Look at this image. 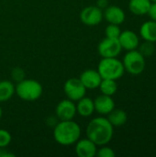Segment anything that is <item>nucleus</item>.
Segmentation results:
<instances>
[{
	"instance_id": "2",
	"label": "nucleus",
	"mask_w": 156,
	"mask_h": 157,
	"mask_svg": "<svg viewBox=\"0 0 156 157\" xmlns=\"http://www.w3.org/2000/svg\"><path fill=\"white\" fill-rule=\"evenodd\" d=\"M81 136V128L78 123L70 121H60L53 127L54 140L61 145L70 146L74 144Z\"/></svg>"
},
{
	"instance_id": "4",
	"label": "nucleus",
	"mask_w": 156,
	"mask_h": 157,
	"mask_svg": "<svg viewBox=\"0 0 156 157\" xmlns=\"http://www.w3.org/2000/svg\"><path fill=\"white\" fill-rule=\"evenodd\" d=\"M97 71L102 79H112L116 81L121 78L125 73L122 61L117 57L102 58L98 63Z\"/></svg>"
},
{
	"instance_id": "18",
	"label": "nucleus",
	"mask_w": 156,
	"mask_h": 157,
	"mask_svg": "<svg viewBox=\"0 0 156 157\" xmlns=\"http://www.w3.org/2000/svg\"><path fill=\"white\" fill-rule=\"evenodd\" d=\"M108 121L111 123L113 127H120L124 125L127 121H128V115L126 111L123 109H114L111 112L108 114Z\"/></svg>"
},
{
	"instance_id": "17",
	"label": "nucleus",
	"mask_w": 156,
	"mask_h": 157,
	"mask_svg": "<svg viewBox=\"0 0 156 157\" xmlns=\"http://www.w3.org/2000/svg\"><path fill=\"white\" fill-rule=\"evenodd\" d=\"M94 111H95L94 100H92L90 98L84 97L77 101L76 113H78L80 116L87 118L91 116L94 113Z\"/></svg>"
},
{
	"instance_id": "11",
	"label": "nucleus",
	"mask_w": 156,
	"mask_h": 157,
	"mask_svg": "<svg viewBox=\"0 0 156 157\" xmlns=\"http://www.w3.org/2000/svg\"><path fill=\"white\" fill-rule=\"evenodd\" d=\"M104 18L109 24L120 25L126 19V14L124 10L118 6H108L104 9Z\"/></svg>"
},
{
	"instance_id": "27",
	"label": "nucleus",
	"mask_w": 156,
	"mask_h": 157,
	"mask_svg": "<svg viewBox=\"0 0 156 157\" xmlns=\"http://www.w3.org/2000/svg\"><path fill=\"white\" fill-rule=\"evenodd\" d=\"M97 6L100 9L104 10L106 7L108 6V0H97Z\"/></svg>"
},
{
	"instance_id": "3",
	"label": "nucleus",
	"mask_w": 156,
	"mask_h": 157,
	"mask_svg": "<svg viewBox=\"0 0 156 157\" xmlns=\"http://www.w3.org/2000/svg\"><path fill=\"white\" fill-rule=\"evenodd\" d=\"M43 92L42 86L34 79H23L15 86V93L24 101H35L39 99Z\"/></svg>"
},
{
	"instance_id": "26",
	"label": "nucleus",
	"mask_w": 156,
	"mask_h": 157,
	"mask_svg": "<svg viewBox=\"0 0 156 157\" xmlns=\"http://www.w3.org/2000/svg\"><path fill=\"white\" fill-rule=\"evenodd\" d=\"M147 15H149L152 20L156 21V2H152V5L150 6V9Z\"/></svg>"
},
{
	"instance_id": "13",
	"label": "nucleus",
	"mask_w": 156,
	"mask_h": 157,
	"mask_svg": "<svg viewBox=\"0 0 156 157\" xmlns=\"http://www.w3.org/2000/svg\"><path fill=\"white\" fill-rule=\"evenodd\" d=\"M97 145L88 138L78 140L75 143V153L79 157H94L97 155Z\"/></svg>"
},
{
	"instance_id": "24",
	"label": "nucleus",
	"mask_w": 156,
	"mask_h": 157,
	"mask_svg": "<svg viewBox=\"0 0 156 157\" xmlns=\"http://www.w3.org/2000/svg\"><path fill=\"white\" fill-rule=\"evenodd\" d=\"M97 155L98 157H115L116 154L111 147L106 145H102L100 149L97 151Z\"/></svg>"
},
{
	"instance_id": "22",
	"label": "nucleus",
	"mask_w": 156,
	"mask_h": 157,
	"mask_svg": "<svg viewBox=\"0 0 156 157\" xmlns=\"http://www.w3.org/2000/svg\"><path fill=\"white\" fill-rule=\"evenodd\" d=\"M120 33H121V29L120 26L115 25V24H109L105 29L106 37L111 38V39H119Z\"/></svg>"
},
{
	"instance_id": "6",
	"label": "nucleus",
	"mask_w": 156,
	"mask_h": 157,
	"mask_svg": "<svg viewBox=\"0 0 156 157\" xmlns=\"http://www.w3.org/2000/svg\"><path fill=\"white\" fill-rule=\"evenodd\" d=\"M97 51L102 58H111L118 57L120 54L122 48L118 39L106 37L99 42Z\"/></svg>"
},
{
	"instance_id": "28",
	"label": "nucleus",
	"mask_w": 156,
	"mask_h": 157,
	"mask_svg": "<svg viewBox=\"0 0 156 157\" xmlns=\"http://www.w3.org/2000/svg\"><path fill=\"white\" fill-rule=\"evenodd\" d=\"M15 155L10 153L9 151H7L6 149V147L4 148H0V157H14Z\"/></svg>"
},
{
	"instance_id": "7",
	"label": "nucleus",
	"mask_w": 156,
	"mask_h": 157,
	"mask_svg": "<svg viewBox=\"0 0 156 157\" xmlns=\"http://www.w3.org/2000/svg\"><path fill=\"white\" fill-rule=\"evenodd\" d=\"M63 91L67 98L78 101L86 96V88L79 78H70L63 85Z\"/></svg>"
},
{
	"instance_id": "23",
	"label": "nucleus",
	"mask_w": 156,
	"mask_h": 157,
	"mask_svg": "<svg viewBox=\"0 0 156 157\" xmlns=\"http://www.w3.org/2000/svg\"><path fill=\"white\" fill-rule=\"evenodd\" d=\"M12 136L10 132L6 130L0 129V148H4L9 145L11 143Z\"/></svg>"
},
{
	"instance_id": "16",
	"label": "nucleus",
	"mask_w": 156,
	"mask_h": 157,
	"mask_svg": "<svg viewBox=\"0 0 156 157\" xmlns=\"http://www.w3.org/2000/svg\"><path fill=\"white\" fill-rule=\"evenodd\" d=\"M151 5V0H130L129 9L133 15L144 16L148 14Z\"/></svg>"
},
{
	"instance_id": "15",
	"label": "nucleus",
	"mask_w": 156,
	"mask_h": 157,
	"mask_svg": "<svg viewBox=\"0 0 156 157\" xmlns=\"http://www.w3.org/2000/svg\"><path fill=\"white\" fill-rule=\"evenodd\" d=\"M140 35L143 40L146 41L156 42V21L147 20L143 22L140 28Z\"/></svg>"
},
{
	"instance_id": "31",
	"label": "nucleus",
	"mask_w": 156,
	"mask_h": 157,
	"mask_svg": "<svg viewBox=\"0 0 156 157\" xmlns=\"http://www.w3.org/2000/svg\"></svg>"
},
{
	"instance_id": "9",
	"label": "nucleus",
	"mask_w": 156,
	"mask_h": 157,
	"mask_svg": "<svg viewBox=\"0 0 156 157\" xmlns=\"http://www.w3.org/2000/svg\"><path fill=\"white\" fill-rule=\"evenodd\" d=\"M55 114L60 121H70L76 115V105L74 101L67 98L60 101L55 109Z\"/></svg>"
},
{
	"instance_id": "5",
	"label": "nucleus",
	"mask_w": 156,
	"mask_h": 157,
	"mask_svg": "<svg viewBox=\"0 0 156 157\" xmlns=\"http://www.w3.org/2000/svg\"><path fill=\"white\" fill-rule=\"evenodd\" d=\"M122 63L125 71L133 75H141L146 67L145 57L138 50L128 51L123 57Z\"/></svg>"
},
{
	"instance_id": "20",
	"label": "nucleus",
	"mask_w": 156,
	"mask_h": 157,
	"mask_svg": "<svg viewBox=\"0 0 156 157\" xmlns=\"http://www.w3.org/2000/svg\"><path fill=\"white\" fill-rule=\"evenodd\" d=\"M98 88L101 91V94L110 96L112 97L113 95L116 94L118 90V85L116 80L112 79H102Z\"/></svg>"
},
{
	"instance_id": "30",
	"label": "nucleus",
	"mask_w": 156,
	"mask_h": 157,
	"mask_svg": "<svg viewBox=\"0 0 156 157\" xmlns=\"http://www.w3.org/2000/svg\"><path fill=\"white\" fill-rule=\"evenodd\" d=\"M152 2H156V0H151Z\"/></svg>"
},
{
	"instance_id": "25",
	"label": "nucleus",
	"mask_w": 156,
	"mask_h": 157,
	"mask_svg": "<svg viewBox=\"0 0 156 157\" xmlns=\"http://www.w3.org/2000/svg\"><path fill=\"white\" fill-rule=\"evenodd\" d=\"M11 76H12V78H13L14 81H16V82L18 83L19 81H21V80H23L25 78V72L21 68L16 67V68H14L12 70Z\"/></svg>"
},
{
	"instance_id": "12",
	"label": "nucleus",
	"mask_w": 156,
	"mask_h": 157,
	"mask_svg": "<svg viewBox=\"0 0 156 157\" xmlns=\"http://www.w3.org/2000/svg\"><path fill=\"white\" fill-rule=\"evenodd\" d=\"M82 84L85 86L86 89H96L99 86L102 77L99 75L97 70L94 69H87L85 70L79 77Z\"/></svg>"
},
{
	"instance_id": "19",
	"label": "nucleus",
	"mask_w": 156,
	"mask_h": 157,
	"mask_svg": "<svg viewBox=\"0 0 156 157\" xmlns=\"http://www.w3.org/2000/svg\"><path fill=\"white\" fill-rule=\"evenodd\" d=\"M15 94V86L8 80L0 81V102L8 101Z\"/></svg>"
},
{
	"instance_id": "29",
	"label": "nucleus",
	"mask_w": 156,
	"mask_h": 157,
	"mask_svg": "<svg viewBox=\"0 0 156 157\" xmlns=\"http://www.w3.org/2000/svg\"><path fill=\"white\" fill-rule=\"evenodd\" d=\"M2 114H3V110H2V108H1V106H0V119H1V117H2Z\"/></svg>"
},
{
	"instance_id": "10",
	"label": "nucleus",
	"mask_w": 156,
	"mask_h": 157,
	"mask_svg": "<svg viewBox=\"0 0 156 157\" xmlns=\"http://www.w3.org/2000/svg\"><path fill=\"white\" fill-rule=\"evenodd\" d=\"M118 40L120 43L121 48L123 50H126L127 52L137 50L140 45L139 36L137 35L136 32L130 29L121 31Z\"/></svg>"
},
{
	"instance_id": "14",
	"label": "nucleus",
	"mask_w": 156,
	"mask_h": 157,
	"mask_svg": "<svg viewBox=\"0 0 156 157\" xmlns=\"http://www.w3.org/2000/svg\"><path fill=\"white\" fill-rule=\"evenodd\" d=\"M95 111L100 115H108L115 109V101L112 97L101 94L94 100Z\"/></svg>"
},
{
	"instance_id": "8",
	"label": "nucleus",
	"mask_w": 156,
	"mask_h": 157,
	"mask_svg": "<svg viewBox=\"0 0 156 157\" xmlns=\"http://www.w3.org/2000/svg\"><path fill=\"white\" fill-rule=\"evenodd\" d=\"M103 10L97 6H86L80 12V19L86 26H97L103 20Z\"/></svg>"
},
{
	"instance_id": "21",
	"label": "nucleus",
	"mask_w": 156,
	"mask_h": 157,
	"mask_svg": "<svg viewBox=\"0 0 156 157\" xmlns=\"http://www.w3.org/2000/svg\"><path fill=\"white\" fill-rule=\"evenodd\" d=\"M139 52L146 58V57H150L153 54H154L156 52V46L154 45V42L151 41H146L144 40L143 43H142L141 45H139Z\"/></svg>"
},
{
	"instance_id": "1",
	"label": "nucleus",
	"mask_w": 156,
	"mask_h": 157,
	"mask_svg": "<svg viewBox=\"0 0 156 157\" xmlns=\"http://www.w3.org/2000/svg\"><path fill=\"white\" fill-rule=\"evenodd\" d=\"M86 138L97 146L108 144L113 138L114 127L107 118L97 117L89 121L86 130Z\"/></svg>"
}]
</instances>
